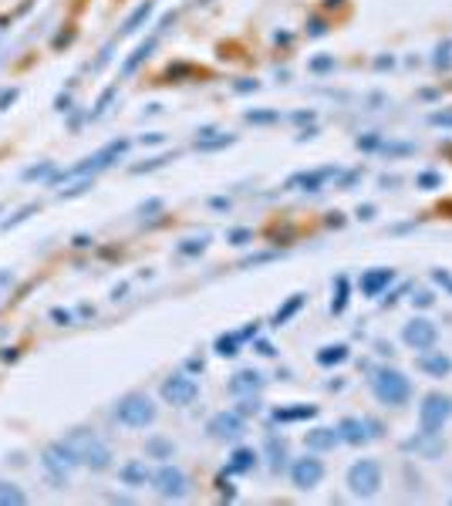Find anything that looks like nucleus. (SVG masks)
Here are the masks:
<instances>
[{
    "label": "nucleus",
    "instance_id": "f257e3e1",
    "mask_svg": "<svg viewBox=\"0 0 452 506\" xmlns=\"http://www.w3.org/2000/svg\"><path fill=\"white\" fill-rule=\"evenodd\" d=\"M125 149H129V138H115L108 145H101L94 156H85L81 162H75L71 169H64V173H55L48 182L51 186H61V182H71V179H94V175L101 173V169H108L115 166L118 159L125 156Z\"/></svg>",
    "mask_w": 452,
    "mask_h": 506
},
{
    "label": "nucleus",
    "instance_id": "f03ea898",
    "mask_svg": "<svg viewBox=\"0 0 452 506\" xmlns=\"http://www.w3.org/2000/svg\"><path fill=\"white\" fill-rule=\"evenodd\" d=\"M64 442L71 446V452L78 456L81 466L94 469V472H101V469L112 466V449H108L105 439H98L92 428H71V432L64 435Z\"/></svg>",
    "mask_w": 452,
    "mask_h": 506
},
{
    "label": "nucleus",
    "instance_id": "7ed1b4c3",
    "mask_svg": "<svg viewBox=\"0 0 452 506\" xmlns=\"http://www.w3.org/2000/svg\"><path fill=\"white\" fill-rule=\"evenodd\" d=\"M81 466L78 463V456L71 452V446L61 439V442H48L44 452H41V469H44V476H48V483L55 489L68 486V479H71V472Z\"/></svg>",
    "mask_w": 452,
    "mask_h": 506
},
{
    "label": "nucleus",
    "instance_id": "20e7f679",
    "mask_svg": "<svg viewBox=\"0 0 452 506\" xmlns=\"http://www.w3.org/2000/svg\"><path fill=\"white\" fill-rule=\"evenodd\" d=\"M372 391L381 405H405L412 395V382L398 368H378L372 375Z\"/></svg>",
    "mask_w": 452,
    "mask_h": 506
},
{
    "label": "nucleus",
    "instance_id": "39448f33",
    "mask_svg": "<svg viewBox=\"0 0 452 506\" xmlns=\"http://www.w3.org/2000/svg\"><path fill=\"white\" fill-rule=\"evenodd\" d=\"M155 405H152L149 395H139V391H132V395H125V398H118L115 402V422L125 428H146L155 422Z\"/></svg>",
    "mask_w": 452,
    "mask_h": 506
},
{
    "label": "nucleus",
    "instance_id": "423d86ee",
    "mask_svg": "<svg viewBox=\"0 0 452 506\" xmlns=\"http://www.w3.org/2000/svg\"><path fill=\"white\" fill-rule=\"evenodd\" d=\"M152 489H155V496H162V500H183L189 493V476L183 472V466H176V463H166V466H159L152 472Z\"/></svg>",
    "mask_w": 452,
    "mask_h": 506
},
{
    "label": "nucleus",
    "instance_id": "0eeeda50",
    "mask_svg": "<svg viewBox=\"0 0 452 506\" xmlns=\"http://www.w3.org/2000/svg\"><path fill=\"white\" fill-rule=\"evenodd\" d=\"M378 486H381V466H378L375 459H358L355 466L348 469V489L361 496V500H368V496H375Z\"/></svg>",
    "mask_w": 452,
    "mask_h": 506
},
{
    "label": "nucleus",
    "instance_id": "6e6552de",
    "mask_svg": "<svg viewBox=\"0 0 452 506\" xmlns=\"http://www.w3.org/2000/svg\"><path fill=\"white\" fill-rule=\"evenodd\" d=\"M449 415H452V398L432 391L418 405V426H422V432H442V426L449 422Z\"/></svg>",
    "mask_w": 452,
    "mask_h": 506
},
{
    "label": "nucleus",
    "instance_id": "1a4fd4ad",
    "mask_svg": "<svg viewBox=\"0 0 452 506\" xmlns=\"http://www.w3.org/2000/svg\"><path fill=\"white\" fill-rule=\"evenodd\" d=\"M162 398H166L169 405H192V402L199 398V385H196V378H189V375H169V378L162 382Z\"/></svg>",
    "mask_w": 452,
    "mask_h": 506
},
{
    "label": "nucleus",
    "instance_id": "9d476101",
    "mask_svg": "<svg viewBox=\"0 0 452 506\" xmlns=\"http://www.w3.org/2000/svg\"><path fill=\"white\" fill-rule=\"evenodd\" d=\"M402 341L415 351H429V348H435V341H439V328H435L432 321H425V317H412V321L402 328Z\"/></svg>",
    "mask_w": 452,
    "mask_h": 506
},
{
    "label": "nucleus",
    "instance_id": "9b49d317",
    "mask_svg": "<svg viewBox=\"0 0 452 506\" xmlns=\"http://www.w3.org/2000/svg\"><path fill=\"white\" fill-rule=\"evenodd\" d=\"M320 479H324V463L318 456H304V459H297L290 466V483L297 489H314Z\"/></svg>",
    "mask_w": 452,
    "mask_h": 506
},
{
    "label": "nucleus",
    "instance_id": "f8f14e48",
    "mask_svg": "<svg viewBox=\"0 0 452 506\" xmlns=\"http://www.w3.org/2000/svg\"><path fill=\"white\" fill-rule=\"evenodd\" d=\"M338 432H341V442L361 446V442H368V439H378V435H381V426H378L375 419H344L338 426Z\"/></svg>",
    "mask_w": 452,
    "mask_h": 506
},
{
    "label": "nucleus",
    "instance_id": "ddd939ff",
    "mask_svg": "<svg viewBox=\"0 0 452 506\" xmlns=\"http://www.w3.org/2000/svg\"><path fill=\"white\" fill-rule=\"evenodd\" d=\"M243 415L240 412H220V415H213L209 419V426H206V432L213 435V439H240L243 435Z\"/></svg>",
    "mask_w": 452,
    "mask_h": 506
},
{
    "label": "nucleus",
    "instance_id": "4468645a",
    "mask_svg": "<svg viewBox=\"0 0 452 506\" xmlns=\"http://www.w3.org/2000/svg\"><path fill=\"white\" fill-rule=\"evenodd\" d=\"M264 375L260 371H253V368H246V371H236L233 378H229V395H253V391H260L264 389Z\"/></svg>",
    "mask_w": 452,
    "mask_h": 506
},
{
    "label": "nucleus",
    "instance_id": "2eb2a0df",
    "mask_svg": "<svg viewBox=\"0 0 452 506\" xmlns=\"http://www.w3.org/2000/svg\"><path fill=\"white\" fill-rule=\"evenodd\" d=\"M418 368L425 371V375H432V378H446L452 371V358H446L442 351H422Z\"/></svg>",
    "mask_w": 452,
    "mask_h": 506
},
{
    "label": "nucleus",
    "instance_id": "dca6fc26",
    "mask_svg": "<svg viewBox=\"0 0 452 506\" xmlns=\"http://www.w3.org/2000/svg\"><path fill=\"white\" fill-rule=\"evenodd\" d=\"M334 169H318V173H297L287 179V189H307V193H318L324 186V179H331Z\"/></svg>",
    "mask_w": 452,
    "mask_h": 506
},
{
    "label": "nucleus",
    "instance_id": "f3484780",
    "mask_svg": "<svg viewBox=\"0 0 452 506\" xmlns=\"http://www.w3.org/2000/svg\"><path fill=\"white\" fill-rule=\"evenodd\" d=\"M392 277H395V273L385 270V267L361 273V294H365V297H378V294H381L385 287H388V284H392Z\"/></svg>",
    "mask_w": 452,
    "mask_h": 506
},
{
    "label": "nucleus",
    "instance_id": "a211bd4d",
    "mask_svg": "<svg viewBox=\"0 0 452 506\" xmlns=\"http://www.w3.org/2000/svg\"><path fill=\"white\" fill-rule=\"evenodd\" d=\"M118 479L125 486H146V479H152V472L146 466V459H132V463H125V466L118 469Z\"/></svg>",
    "mask_w": 452,
    "mask_h": 506
},
{
    "label": "nucleus",
    "instance_id": "6ab92c4d",
    "mask_svg": "<svg viewBox=\"0 0 452 506\" xmlns=\"http://www.w3.org/2000/svg\"><path fill=\"white\" fill-rule=\"evenodd\" d=\"M338 442H341L338 428H314V432H307V449H311V452H327V449H334Z\"/></svg>",
    "mask_w": 452,
    "mask_h": 506
},
{
    "label": "nucleus",
    "instance_id": "aec40b11",
    "mask_svg": "<svg viewBox=\"0 0 452 506\" xmlns=\"http://www.w3.org/2000/svg\"><path fill=\"white\" fill-rule=\"evenodd\" d=\"M405 449H415V452H422L425 459H432L442 452V439H439V432H422V435H415L405 442Z\"/></svg>",
    "mask_w": 452,
    "mask_h": 506
},
{
    "label": "nucleus",
    "instance_id": "412c9836",
    "mask_svg": "<svg viewBox=\"0 0 452 506\" xmlns=\"http://www.w3.org/2000/svg\"><path fill=\"white\" fill-rule=\"evenodd\" d=\"M152 10H155V7H152V0L139 3L132 14L125 17V24H122V31H118V34H122V38H129V34H135V31H142V24H146V20L152 17Z\"/></svg>",
    "mask_w": 452,
    "mask_h": 506
},
{
    "label": "nucleus",
    "instance_id": "4be33fe9",
    "mask_svg": "<svg viewBox=\"0 0 452 506\" xmlns=\"http://www.w3.org/2000/svg\"><path fill=\"white\" fill-rule=\"evenodd\" d=\"M264 452H267V463H270V469H283V466H287V446H283V439H277V435H267Z\"/></svg>",
    "mask_w": 452,
    "mask_h": 506
},
{
    "label": "nucleus",
    "instance_id": "5701e85b",
    "mask_svg": "<svg viewBox=\"0 0 452 506\" xmlns=\"http://www.w3.org/2000/svg\"><path fill=\"white\" fill-rule=\"evenodd\" d=\"M155 41H159V38L152 34L149 41H142V44H139V48H135V51H132V58H129V61H125V64H122V75H125V78H129V75H132L135 68H139V64H142V61H146V58H149V55H152V48H155Z\"/></svg>",
    "mask_w": 452,
    "mask_h": 506
},
{
    "label": "nucleus",
    "instance_id": "b1692460",
    "mask_svg": "<svg viewBox=\"0 0 452 506\" xmlns=\"http://www.w3.org/2000/svg\"><path fill=\"white\" fill-rule=\"evenodd\" d=\"M318 409L314 405H294V409H277L274 412V422H301V419H314Z\"/></svg>",
    "mask_w": 452,
    "mask_h": 506
},
{
    "label": "nucleus",
    "instance_id": "393cba45",
    "mask_svg": "<svg viewBox=\"0 0 452 506\" xmlns=\"http://www.w3.org/2000/svg\"><path fill=\"white\" fill-rule=\"evenodd\" d=\"M253 466H257V452H253V449H236L233 459H229V466H226V472H250Z\"/></svg>",
    "mask_w": 452,
    "mask_h": 506
},
{
    "label": "nucleus",
    "instance_id": "a878e982",
    "mask_svg": "<svg viewBox=\"0 0 452 506\" xmlns=\"http://www.w3.org/2000/svg\"><path fill=\"white\" fill-rule=\"evenodd\" d=\"M27 503V493L17 483H3L0 479V506H24Z\"/></svg>",
    "mask_w": 452,
    "mask_h": 506
},
{
    "label": "nucleus",
    "instance_id": "bb28decb",
    "mask_svg": "<svg viewBox=\"0 0 452 506\" xmlns=\"http://www.w3.org/2000/svg\"><path fill=\"white\" fill-rule=\"evenodd\" d=\"M146 456H149V459H172V456H176V446H172L169 439L152 435L149 442H146Z\"/></svg>",
    "mask_w": 452,
    "mask_h": 506
},
{
    "label": "nucleus",
    "instance_id": "cd10ccee",
    "mask_svg": "<svg viewBox=\"0 0 452 506\" xmlns=\"http://www.w3.org/2000/svg\"><path fill=\"white\" fill-rule=\"evenodd\" d=\"M301 308H304V294H294V297H290V301H287L283 308H277V314H274V328L287 324V321H290L294 314L301 311Z\"/></svg>",
    "mask_w": 452,
    "mask_h": 506
},
{
    "label": "nucleus",
    "instance_id": "c85d7f7f",
    "mask_svg": "<svg viewBox=\"0 0 452 506\" xmlns=\"http://www.w3.org/2000/svg\"><path fill=\"white\" fill-rule=\"evenodd\" d=\"M348 358V348L344 345H327V348L318 351V365H341Z\"/></svg>",
    "mask_w": 452,
    "mask_h": 506
},
{
    "label": "nucleus",
    "instance_id": "c756f323",
    "mask_svg": "<svg viewBox=\"0 0 452 506\" xmlns=\"http://www.w3.org/2000/svg\"><path fill=\"white\" fill-rule=\"evenodd\" d=\"M334 287H338V294H334V301H331V314H344V308H348V277H344V273L334 280Z\"/></svg>",
    "mask_w": 452,
    "mask_h": 506
},
{
    "label": "nucleus",
    "instance_id": "7c9ffc66",
    "mask_svg": "<svg viewBox=\"0 0 452 506\" xmlns=\"http://www.w3.org/2000/svg\"><path fill=\"white\" fill-rule=\"evenodd\" d=\"M38 210H41V203H27V206H20L17 213L7 216V219L0 223V230H10V226H17V223H24V219H27L31 213H38Z\"/></svg>",
    "mask_w": 452,
    "mask_h": 506
},
{
    "label": "nucleus",
    "instance_id": "2f4dec72",
    "mask_svg": "<svg viewBox=\"0 0 452 506\" xmlns=\"http://www.w3.org/2000/svg\"><path fill=\"white\" fill-rule=\"evenodd\" d=\"M236 345H240L236 331H233V334H220V338H216V354H223V358H233V354H236Z\"/></svg>",
    "mask_w": 452,
    "mask_h": 506
},
{
    "label": "nucleus",
    "instance_id": "473e14b6",
    "mask_svg": "<svg viewBox=\"0 0 452 506\" xmlns=\"http://www.w3.org/2000/svg\"><path fill=\"white\" fill-rule=\"evenodd\" d=\"M51 175H55V162H38V166L24 169V179H27V182H34V179H51Z\"/></svg>",
    "mask_w": 452,
    "mask_h": 506
},
{
    "label": "nucleus",
    "instance_id": "72a5a7b5",
    "mask_svg": "<svg viewBox=\"0 0 452 506\" xmlns=\"http://www.w3.org/2000/svg\"><path fill=\"white\" fill-rule=\"evenodd\" d=\"M115 95H118V85H112L108 92H101V98L94 101V108H92V118H101V115H105V112H108V101H112Z\"/></svg>",
    "mask_w": 452,
    "mask_h": 506
},
{
    "label": "nucleus",
    "instance_id": "f704fd0d",
    "mask_svg": "<svg viewBox=\"0 0 452 506\" xmlns=\"http://www.w3.org/2000/svg\"><path fill=\"white\" fill-rule=\"evenodd\" d=\"M233 142V136H220V138H196V149L199 152H213V149H223V145H229Z\"/></svg>",
    "mask_w": 452,
    "mask_h": 506
},
{
    "label": "nucleus",
    "instance_id": "c9c22d12",
    "mask_svg": "<svg viewBox=\"0 0 452 506\" xmlns=\"http://www.w3.org/2000/svg\"><path fill=\"white\" fill-rule=\"evenodd\" d=\"M209 243V236H199V240H183V247H179V253L183 256H192V253H203Z\"/></svg>",
    "mask_w": 452,
    "mask_h": 506
},
{
    "label": "nucleus",
    "instance_id": "e433bc0d",
    "mask_svg": "<svg viewBox=\"0 0 452 506\" xmlns=\"http://www.w3.org/2000/svg\"><path fill=\"white\" fill-rule=\"evenodd\" d=\"M14 287V270H7V267H0V304L7 301V294Z\"/></svg>",
    "mask_w": 452,
    "mask_h": 506
},
{
    "label": "nucleus",
    "instance_id": "4c0bfd02",
    "mask_svg": "<svg viewBox=\"0 0 452 506\" xmlns=\"http://www.w3.org/2000/svg\"><path fill=\"white\" fill-rule=\"evenodd\" d=\"M240 415H257V412H260V402H257V398H253V395H243V402H240Z\"/></svg>",
    "mask_w": 452,
    "mask_h": 506
},
{
    "label": "nucleus",
    "instance_id": "58836bf2",
    "mask_svg": "<svg viewBox=\"0 0 452 506\" xmlns=\"http://www.w3.org/2000/svg\"><path fill=\"white\" fill-rule=\"evenodd\" d=\"M277 112H246V122H257V125H267V122H277Z\"/></svg>",
    "mask_w": 452,
    "mask_h": 506
},
{
    "label": "nucleus",
    "instance_id": "ea45409f",
    "mask_svg": "<svg viewBox=\"0 0 452 506\" xmlns=\"http://www.w3.org/2000/svg\"><path fill=\"white\" fill-rule=\"evenodd\" d=\"M17 88H3V92H0V112H3V108H7V105H14V101H17Z\"/></svg>",
    "mask_w": 452,
    "mask_h": 506
},
{
    "label": "nucleus",
    "instance_id": "a19ab883",
    "mask_svg": "<svg viewBox=\"0 0 452 506\" xmlns=\"http://www.w3.org/2000/svg\"><path fill=\"white\" fill-rule=\"evenodd\" d=\"M51 321H57V324H71V311H64V308H55V311H51Z\"/></svg>",
    "mask_w": 452,
    "mask_h": 506
},
{
    "label": "nucleus",
    "instance_id": "79ce46f5",
    "mask_svg": "<svg viewBox=\"0 0 452 506\" xmlns=\"http://www.w3.org/2000/svg\"><path fill=\"white\" fill-rule=\"evenodd\" d=\"M327 68H334V58H318V61H311V71H327Z\"/></svg>",
    "mask_w": 452,
    "mask_h": 506
},
{
    "label": "nucleus",
    "instance_id": "37998d69",
    "mask_svg": "<svg viewBox=\"0 0 452 506\" xmlns=\"http://www.w3.org/2000/svg\"><path fill=\"white\" fill-rule=\"evenodd\" d=\"M412 301L418 304V308H429V304H432V294H429V291H418V294L412 297Z\"/></svg>",
    "mask_w": 452,
    "mask_h": 506
},
{
    "label": "nucleus",
    "instance_id": "c03bdc74",
    "mask_svg": "<svg viewBox=\"0 0 452 506\" xmlns=\"http://www.w3.org/2000/svg\"><path fill=\"white\" fill-rule=\"evenodd\" d=\"M257 351H260L264 358H274V354H277V351H274V345H270V341H257Z\"/></svg>",
    "mask_w": 452,
    "mask_h": 506
},
{
    "label": "nucleus",
    "instance_id": "a18cd8bd",
    "mask_svg": "<svg viewBox=\"0 0 452 506\" xmlns=\"http://www.w3.org/2000/svg\"><path fill=\"white\" fill-rule=\"evenodd\" d=\"M385 152H392V156H402V152H412V145H381Z\"/></svg>",
    "mask_w": 452,
    "mask_h": 506
},
{
    "label": "nucleus",
    "instance_id": "49530a36",
    "mask_svg": "<svg viewBox=\"0 0 452 506\" xmlns=\"http://www.w3.org/2000/svg\"><path fill=\"white\" fill-rule=\"evenodd\" d=\"M418 186H439V175H432V173L418 175Z\"/></svg>",
    "mask_w": 452,
    "mask_h": 506
},
{
    "label": "nucleus",
    "instance_id": "de8ad7c7",
    "mask_svg": "<svg viewBox=\"0 0 452 506\" xmlns=\"http://www.w3.org/2000/svg\"><path fill=\"white\" fill-rule=\"evenodd\" d=\"M229 240H233V243H246V240H250V233H246V230H233V233H229Z\"/></svg>",
    "mask_w": 452,
    "mask_h": 506
},
{
    "label": "nucleus",
    "instance_id": "09e8293b",
    "mask_svg": "<svg viewBox=\"0 0 452 506\" xmlns=\"http://www.w3.org/2000/svg\"><path fill=\"white\" fill-rule=\"evenodd\" d=\"M55 105H57V112H68V105H71V95H61Z\"/></svg>",
    "mask_w": 452,
    "mask_h": 506
},
{
    "label": "nucleus",
    "instance_id": "8fccbe9b",
    "mask_svg": "<svg viewBox=\"0 0 452 506\" xmlns=\"http://www.w3.org/2000/svg\"><path fill=\"white\" fill-rule=\"evenodd\" d=\"M432 122L435 125H452V115H442V112H439V115H432Z\"/></svg>",
    "mask_w": 452,
    "mask_h": 506
},
{
    "label": "nucleus",
    "instance_id": "3c124183",
    "mask_svg": "<svg viewBox=\"0 0 452 506\" xmlns=\"http://www.w3.org/2000/svg\"><path fill=\"white\" fill-rule=\"evenodd\" d=\"M142 142H149V145H159V142H162V136H159V132H152V136H142Z\"/></svg>",
    "mask_w": 452,
    "mask_h": 506
},
{
    "label": "nucleus",
    "instance_id": "603ef678",
    "mask_svg": "<svg viewBox=\"0 0 452 506\" xmlns=\"http://www.w3.org/2000/svg\"><path fill=\"white\" fill-rule=\"evenodd\" d=\"M250 88H257V81H240L236 85V92H250Z\"/></svg>",
    "mask_w": 452,
    "mask_h": 506
},
{
    "label": "nucleus",
    "instance_id": "864d4df0",
    "mask_svg": "<svg viewBox=\"0 0 452 506\" xmlns=\"http://www.w3.org/2000/svg\"><path fill=\"white\" fill-rule=\"evenodd\" d=\"M449 291H452V280H449Z\"/></svg>",
    "mask_w": 452,
    "mask_h": 506
},
{
    "label": "nucleus",
    "instance_id": "5fc2aeb1",
    "mask_svg": "<svg viewBox=\"0 0 452 506\" xmlns=\"http://www.w3.org/2000/svg\"><path fill=\"white\" fill-rule=\"evenodd\" d=\"M0 210H3V206H0Z\"/></svg>",
    "mask_w": 452,
    "mask_h": 506
}]
</instances>
